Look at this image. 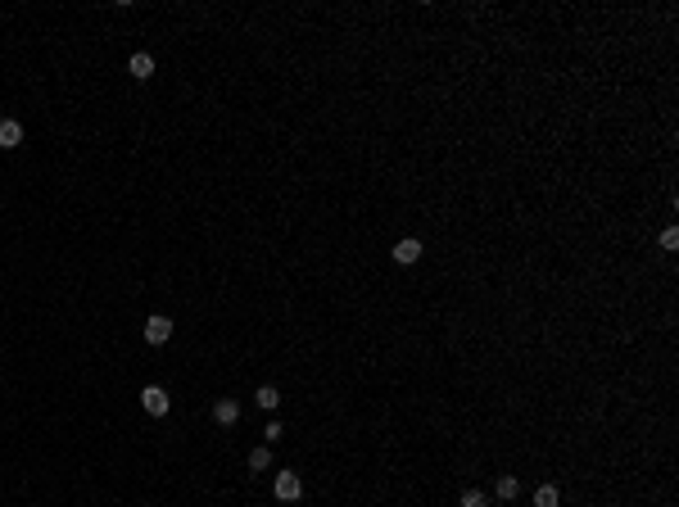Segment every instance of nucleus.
I'll return each mask as SVG.
<instances>
[{
	"instance_id": "10",
	"label": "nucleus",
	"mask_w": 679,
	"mask_h": 507,
	"mask_svg": "<svg viewBox=\"0 0 679 507\" xmlns=\"http://www.w3.org/2000/svg\"><path fill=\"white\" fill-rule=\"evenodd\" d=\"M557 503H562L557 485H539V489H535V507H557Z\"/></svg>"
},
{
	"instance_id": "1",
	"label": "nucleus",
	"mask_w": 679,
	"mask_h": 507,
	"mask_svg": "<svg viewBox=\"0 0 679 507\" xmlns=\"http://www.w3.org/2000/svg\"><path fill=\"white\" fill-rule=\"evenodd\" d=\"M272 493H277L281 503H299V498H304V480H299V471H277V480H272Z\"/></svg>"
},
{
	"instance_id": "6",
	"label": "nucleus",
	"mask_w": 679,
	"mask_h": 507,
	"mask_svg": "<svg viewBox=\"0 0 679 507\" xmlns=\"http://www.w3.org/2000/svg\"><path fill=\"white\" fill-rule=\"evenodd\" d=\"M213 417H218V426H236L240 422V403L236 399H218L213 403Z\"/></svg>"
},
{
	"instance_id": "9",
	"label": "nucleus",
	"mask_w": 679,
	"mask_h": 507,
	"mask_svg": "<svg viewBox=\"0 0 679 507\" xmlns=\"http://www.w3.org/2000/svg\"><path fill=\"white\" fill-rule=\"evenodd\" d=\"M254 403L267 407V412H277V407H281V390H277V385H263V390L254 394Z\"/></svg>"
},
{
	"instance_id": "4",
	"label": "nucleus",
	"mask_w": 679,
	"mask_h": 507,
	"mask_svg": "<svg viewBox=\"0 0 679 507\" xmlns=\"http://www.w3.org/2000/svg\"><path fill=\"white\" fill-rule=\"evenodd\" d=\"M18 145H23V122L0 118V150H18Z\"/></svg>"
},
{
	"instance_id": "13",
	"label": "nucleus",
	"mask_w": 679,
	"mask_h": 507,
	"mask_svg": "<svg viewBox=\"0 0 679 507\" xmlns=\"http://www.w3.org/2000/svg\"><path fill=\"white\" fill-rule=\"evenodd\" d=\"M661 250H679V231H675V227L661 231Z\"/></svg>"
},
{
	"instance_id": "12",
	"label": "nucleus",
	"mask_w": 679,
	"mask_h": 507,
	"mask_svg": "<svg viewBox=\"0 0 679 507\" xmlns=\"http://www.w3.org/2000/svg\"><path fill=\"white\" fill-rule=\"evenodd\" d=\"M462 507H489V498H485L480 489H466V493H462Z\"/></svg>"
},
{
	"instance_id": "14",
	"label": "nucleus",
	"mask_w": 679,
	"mask_h": 507,
	"mask_svg": "<svg viewBox=\"0 0 679 507\" xmlns=\"http://www.w3.org/2000/svg\"><path fill=\"white\" fill-rule=\"evenodd\" d=\"M281 435H286V426H281V422H267V430H263V439H267V444H277Z\"/></svg>"
},
{
	"instance_id": "7",
	"label": "nucleus",
	"mask_w": 679,
	"mask_h": 507,
	"mask_svg": "<svg viewBox=\"0 0 679 507\" xmlns=\"http://www.w3.org/2000/svg\"><path fill=\"white\" fill-rule=\"evenodd\" d=\"M127 68H132V78H141V82H145V78H154V59L145 55V50H141V55H132V59H127Z\"/></svg>"
},
{
	"instance_id": "8",
	"label": "nucleus",
	"mask_w": 679,
	"mask_h": 507,
	"mask_svg": "<svg viewBox=\"0 0 679 507\" xmlns=\"http://www.w3.org/2000/svg\"><path fill=\"white\" fill-rule=\"evenodd\" d=\"M493 493H498L503 503H512L516 493H521V480H516V476H498V485H493Z\"/></svg>"
},
{
	"instance_id": "5",
	"label": "nucleus",
	"mask_w": 679,
	"mask_h": 507,
	"mask_svg": "<svg viewBox=\"0 0 679 507\" xmlns=\"http://www.w3.org/2000/svg\"><path fill=\"white\" fill-rule=\"evenodd\" d=\"M417 258H422V240H399L394 245V263L399 267H412Z\"/></svg>"
},
{
	"instance_id": "3",
	"label": "nucleus",
	"mask_w": 679,
	"mask_h": 507,
	"mask_svg": "<svg viewBox=\"0 0 679 507\" xmlns=\"http://www.w3.org/2000/svg\"><path fill=\"white\" fill-rule=\"evenodd\" d=\"M168 340H172V317L164 313L145 317V344H168Z\"/></svg>"
},
{
	"instance_id": "2",
	"label": "nucleus",
	"mask_w": 679,
	"mask_h": 507,
	"mask_svg": "<svg viewBox=\"0 0 679 507\" xmlns=\"http://www.w3.org/2000/svg\"><path fill=\"white\" fill-rule=\"evenodd\" d=\"M141 407H145L150 417H164L168 407H172V399H168L164 385H145V390H141Z\"/></svg>"
},
{
	"instance_id": "11",
	"label": "nucleus",
	"mask_w": 679,
	"mask_h": 507,
	"mask_svg": "<svg viewBox=\"0 0 679 507\" xmlns=\"http://www.w3.org/2000/svg\"><path fill=\"white\" fill-rule=\"evenodd\" d=\"M272 466V449H254L250 453V471H267Z\"/></svg>"
}]
</instances>
